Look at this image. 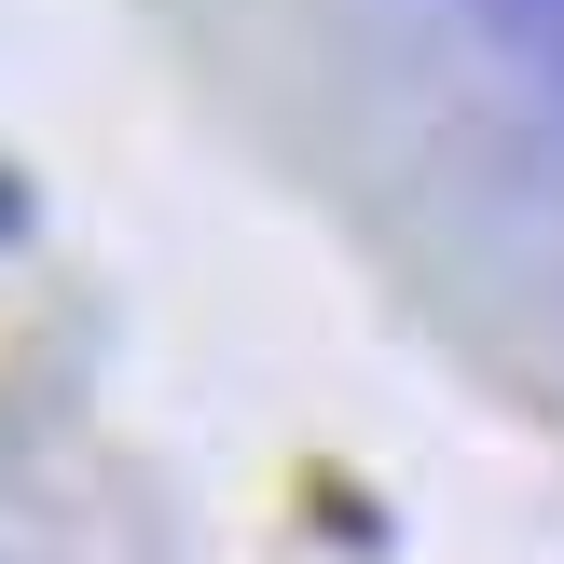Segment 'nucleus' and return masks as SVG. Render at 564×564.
I'll return each instance as SVG.
<instances>
[]
</instances>
